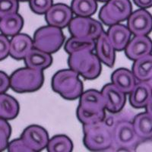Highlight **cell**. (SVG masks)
Instances as JSON below:
<instances>
[{
	"instance_id": "603a6c76",
	"label": "cell",
	"mask_w": 152,
	"mask_h": 152,
	"mask_svg": "<svg viewBox=\"0 0 152 152\" xmlns=\"http://www.w3.org/2000/svg\"><path fill=\"white\" fill-rule=\"evenodd\" d=\"M133 126L141 139L152 138V116L148 112L138 114L133 119Z\"/></svg>"
},
{
	"instance_id": "ac0fdd59",
	"label": "cell",
	"mask_w": 152,
	"mask_h": 152,
	"mask_svg": "<svg viewBox=\"0 0 152 152\" xmlns=\"http://www.w3.org/2000/svg\"><path fill=\"white\" fill-rule=\"evenodd\" d=\"M152 97V89L148 81H139L129 94V103L136 109L145 108Z\"/></svg>"
},
{
	"instance_id": "3957f363",
	"label": "cell",
	"mask_w": 152,
	"mask_h": 152,
	"mask_svg": "<svg viewBox=\"0 0 152 152\" xmlns=\"http://www.w3.org/2000/svg\"><path fill=\"white\" fill-rule=\"evenodd\" d=\"M53 90L68 100H74L83 94V84L79 75L72 69H62L53 76Z\"/></svg>"
},
{
	"instance_id": "4fadbf2b",
	"label": "cell",
	"mask_w": 152,
	"mask_h": 152,
	"mask_svg": "<svg viewBox=\"0 0 152 152\" xmlns=\"http://www.w3.org/2000/svg\"><path fill=\"white\" fill-rule=\"evenodd\" d=\"M105 100L106 110L110 113H119L126 102V94L119 91L113 83L106 85L101 91Z\"/></svg>"
},
{
	"instance_id": "7402d4cb",
	"label": "cell",
	"mask_w": 152,
	"mask_h": 152,
	"mask_svg": "<svg viewBox=\"0 0 152 152\" xmlns=\"http://www.w3.org/2000/svg\"><path fill=\"white\" fill-rule=\"evenodd\" d=\"M132 72L138 81H148L152 77V54L135 60Z\"/></svg>"
},
{
	"instance_id": "83f0119b",
	"label": "cell",
	"mask_w": 152,
	"mask_h": 152,
	"mask_svg": "<svg viewBox=\"0 0 152 152\" xmlns=\"http://www.w3.org/2000/svg\"><path fill=\"white\" fill-rule=\"evenodd\" d=\"M12 129L5 119L0 118V152L3 151L9 146Z\"/></svg>"
},
{
	"instance_id": "8d00e7d4",
	"label": "cell",
	"mask_w": 152,
	"mask_h": 152,
	"mask_svg": "<svg viewBox=\"0 0 152 152\" xmlns=\"http://www.w3.org/2000/svg\"><path fill=\"white\" fill-rule=\"evenodd\" d=\"M96 1H98V2H107V1H109V0H96Z\"/></svg>"
},
{
	"instance_id": "e0dca14e",
	"label": "cell",
	"mask_w": 152,
	"mask_h": 152,
	"mask_svg": "<svg viewBox=\"0 0 152 152\" xmlns=\"http://www.w3.org/2000/svg\"><path fill=\"white\" fill-rule=\"evenodd\" d=\"M96 54L100 62L110 68H112L115 63V49L110 41L107 33L104 32L97 38L96 41Z\"/></svg>"
},
{
	"instance_id": "8992f818",
	"label": "cell",
	"mask_w": 152,
	"mask_h": 152,
	"mask_svg": "<svg viewBox=\"0 0 152 152\" xmlns=\"http://www.w3.org/2000/svg\"><path fill=\"white\" fill-rule=\"evenodd\" d=\"M64 41L65 36L61 28L50 25L38 28L33 38L34 48L50 54L57 52Z\"/></svg>"
},
{
	"instance_id": "836d02e7",
	"label": "cell",
	"mask_w": 152,
	"mask_h": 152,
	"mask_svg": "<svg viewBox=\"0 0 152 152\" xmlns=\"http://www.w3.org/2000/svg\"><path fill=\"white\" fill-rule=\"evenodd\" d=\"M135 5L141 9H148L152 7V0H133Z\"/></svg>"
},
{
	"instance_id": "1f68e13d",
	"label": "cell",
	"mask_w": 152,
	"mask_h": 152,
	"mask_svg": "<svg viewBox=\"0 0 152 152\" xmlns=\"http://www.w3.org/2000/svg\"><path fill=\"white\" fill-rule=\"evenodd\" d=\"M10 51V41L7 37L0 34V61L5 59L9 55Z\"/></svg>"
},
{
	"instance_id": "277c9868",
	"label": "cell",
	"mask_w": 152,
	"mask_h": 152,
	"mask_svg": "<svg viewBox=\"0 0 152 152\" xmlns=\"http://www.w3.org/2000/svg\"><path fill=\"white\" fill-rule=\"evenodd\" d=\"M69 68L84 78L93 80L101 73V62L93 51L83 50L70 54L68 59Z\"/></svg>"
},
{
	"instance_id": "74e56055",
	"label": "cell",
	"mask_w": 152,
	"mask_h": 152,
	"mask_svg": "<svg viewBox=\"0 0 152 152\" xmlns=\"http://www.w3.org/2000/svg\"><path fill=\"white\" fill-rule=\"evenodd\" d=\"M18 1H21V2H25V1H28V0H18Z\"/></svg>"
},
{
	"instance_id": "7c38bea8",
	"label": "cell",
	"mask_w": 152,
	"mask_h": 152,
	"mask_svg": "<svg viewBox=\"0 0 152 152\" xmlns=\"http://www.w3.org/2000/svg\"><path fill=\"white\" fill-rule=\"evenodd\" d=\"M45 19L49 25L62 29L69 26L71 22L72 10L65 4H56L47 11Z\"/></svg>"
},
{
	"instance_id": "ba28073f",
	"label": "cell",
	"mask_w": 152,
	"mask_h": 152,
	"mask_svg": "<svg viewBox=\"0 0 152 152\" xmlns=\"http://www.w3.org/2000/svg\"><path fill=\"white\" fill-rule=\"evenodd\" d=\"M69 31L72 37L97 40L104 32L102 24L90 17L77 16L72 19Z\"/></svg>"
},
{
	"instance_id": "4316f807",
	"label": "cell",
	"mask_w": 152,
	"mask_h": 152,
	"mask_svg": "<svg viewBox=\"0 0 152 152\" xmlns=\"http://www.w3.org/2000/svg\"><path fill=\"white\" fill-rule=\"evenodd\" d=\"M47 152H72L73 143L67 135H56L50 138Z\"/></svg>"
},
{
	"instance_id": "f1b7e54d",
	"label": "cell",
	"mask_w": 152,
	"mask_h": 152,
	"mask_svg": "<svg viewBox=\"0 0 152 152\" xmlns=\"http://www.w3.org/2000/svg\"><path fill=\"white\" fill-rule=\"evenodd\" d=\"M18 10V0H0V18L17 13Z\"/></svg>"
},
{
	"instance_id": "d4e9b609",
	"label": "cell",
	"mask_w": 152,
	"mask_h": 152,
	"mask_svg": "<svg viewBox=\"0 0 152 152\" xmlns=\"http://www.w3.org/2000/svg\"><path fill=\"white\" fill-rule=\"evenodd\" d=\"M95 47H96L95 40L72 37L65 43L64 49L65 51L70 55L74 53L83 51V50L93 51L95 49Z\"/></svg>"
},
{
	"instance_id": "52a82bcc",
	"label": "cell",
	"mask_w": 152,
	"mask_h": 152,
	"mask_svg": "<svg viewBox=\"0 0 152 152\" xmlns=\"http://www.w3.org/2000/svg\"><path fill=\"white\" fill-rule=\"evenodd\" d=\"M132 10L129 0H109L100 9L99 18L104 24L111 26L128 20Z\"/></svg>"
},
{
	"instance_id": "d590c367",
	"label": "cell",
	"mask_w": 152,
	"mask_h": 152,
	"mask_svg": "<svg viewBox=\"0 0 152 152\" xmlns=\"http://www.w3.org/2000/svg\"><path fill=\"white\" fill-rule=\"evenodd\" d=\"M148 82L149 85H150L151 88V89H152V77H151V79L148 81Z\"/></svg>"
},
{
	"instance_id": "8fae6325",
	"label": "cell",
	"mask_w": 152,
	"mask_h": 152,
	"mask_svg": "<svg viewBox=\"0 0 152 152\" xmlns=\"http://www.w3.org/2000/svg\"><path fill=\"white\" fill-rule=\"evenodd\" d=\"M127 27L135 36L148 35L152 31V15L144 9L136 10L129 17Z\"/></svg>"
},
{
	"instance_id": "9c48e42d",
	"label": "cell",
	"mask_w": 152,
	"mask_h": 152,
	"mask_svg": "<svg viewBox=\"0 0 152 152\" xmlns=\"http://www.w3.org/2000/svg\"><path fill=\"white\" fill-rule=\"evenodd\" d=\"M113 144L121 149L133 148L137 145L140 138L137 135L133 123L123 119L114 123L112 126Z\"/></svg>"
},
{
	"instance_id": "6da1fadb",
	"label": "cell",
	"mask_w": 152,
	"mask_h": 152,
	"mask_svg": "<svg viewBox=\"0 0 152 152\" xmlns=\"http://www.w3.org/2000/svg\"><path fill=\"white\" fill-rule=\"evenodd\" d=\"M105 100L102 93L91 89L81 95L76 116L82 125L94 124L105 120Z\"/></svg>"
},
{
	"instance_id": "e575fe53",
	"label": "cell",
	"mask_w": 152,
	"mask_h": 152,
	"mask_svg": "<svg viewBox=\"0 0 152 152\" xmlns=\"http://www.w3.org/2000/svg\"><path fill=\"white\" fill-rule=\"evenodd\" d=\"M146 112L148 113L149 114H151L152 116V97L151 98V100H149L148 104H147V106H146Z\"/></svg>"
},
{
	"instance_id": "ffe728a7",
	"label": "cell",
	"mask_w": 152,
	"mask_h": 152,
	"mask_svg": "<svg viewBox=\"0 0 152 152\" xmlns=\"http://www.w3.org/2000/svg\"><path fill=\"white\" fill-rule=\"evenodd\" d=\"M24 62L27 67L43 71L51 66L53 58L50 53L34 47L24 58Z\"/></svg>"
},
{
	"instance_id": "2e32d148",
	"label": "cell",
	"mask_w": 152,
	"mask_h": 152,
	"mask_svg": "<svg viewBox=\"0 0 152 152\" xmlns=\"http://www.w3.org/2000/svg\"><path fill=\"white\" fill-rule=\"evenodd\" d=\"M34 48L33 40L28 35L18 34L10 40L9 55L17 60L24 59L28 53Z\"/></svg>"
},
{
	"instance_id": "d6986e66",
	"label": "cell",
	"mask_w": 152,
	"mask_h": 152,
	"mask_svg": "<svg viewBox=\"0 0 152 152\" xmlns=\"http://www.w3.org/2000/svg\"><path fill=\"white\" fill-rule=\"evenodd\" d=\"M111 81L119 91L126 94L132 92L136 85V78L132 72L124 68H120L113 72Z\"/></svg>"
},
{
	"instance_id": "4dcf8cb0",
	"label": "cell",
	"mask_w": 152,
	"mask_h": 152,
	"mask_svg": "<svg viewBox=\"0 0 152 152\" xmlns=\"http://www.w3.org/2000/svg\"><path fill=\"white\" fill-rule=\"evenodd\" d=\"M7 149L9 152H37L28 146L21 138L9 142Z\"/></svg>"
},
{
	"instance_id": "5bb4252c",
	"label": "cell",
	"mask_w": 152,
	"mask_h": 152,
	"mask_svg": "<svg viewBox=\"0 0 152 152\" xmlns=\"http://www.w3.org/2000/svg\"><path fill=\"white\" fill-rule=\"evenodd\" d=\"M151 53L152 40L147 35L135 36L130 40L125 49V54L127 58L133 61L151 54Z\"/></svg>"
},
{
	"instance_id": "484cf974",
	"label": "cell",
	"mask_w": 152,
	"mask_h": 152,
	"mask_svg": "<svg viewBox=\"0 0 152 152\" xmlns=\"http://www.w3.org/2000/svg\"><path fill=\"white\" fill-rule=\"evenodd\" d=\"M71 9L77 16L90 17L97 11V4L96 0H72Z\"/></svg>"
},
{
	"instance_id": "cb8c5ba5",
	"label": "cell",
	"mask_w": 152,
	"mask_h": 152,
	"mask_svg": "<svg viewBox=\"0 0 152 152\" xmlns=\"http://www.w3.org/2000/svg\"><path fill=\"white\" fill-rule=\"evenodd\" d=\"M19 104L17 100L5 94H0V118L11 120L18 116Z\"/></svg>"
},
{
	"instance_id": "7a4b0ae2",
	"label": "cell",
	"mask_w": 152,
	"mask_h": 152,
	"mask_svg": "<svg viewBox=\"0 0 152 152\" xmlns=\"http://www.w3.org/2000/svg\"><path fill=\"white\" fill-rule=\"evenodd\" d=\"M83 143L91 151L100 152L113 145L112 126L105 120L90 125H83Z\"/></svg>"
},
{
	"instance_id": "5b68a950",
	"label": "cell",
	"mask_w": 152,
	"mask_h": 152,
	"mask_svg": "<svg viewBox=\"0 0 152 152\" xmlns=\"http://www.w3.org/2000/svg\"><path fill=\"white\" fill-rule=\"evenodd\" d=\"M44 81L43 71L25 67L17 69L10 76V88L17 93L39 90Z\"/></svg>"
},
{
	"instance_id": "30bf717a",
	"label": "cell",
	"mask_w": 152,
	"mask_h": 152,
	"mask_svg": "<svg viewBox=\"0 0 152 152\" xmlns=\"http://www.w3.org/2000/svg\"><path fill=\"white\" fill-rule=\"evenodd\" d=\"M21 138L28 146L37 152L47 148L50 141L47 130L37 125H31L27 127L23 131Z\"/></svg>"
},
{
	"instance_id": "f546056e",
	"label": "cell",
	"mask_w": 152,
	"mask_h": 152,
	"mask_svg": "<svg viewBox=\"0 0 152 152\" xmlns=\"http://www.w3.org/2000/svg\"><path fill=\"white\" fill-rule=\"evenodd\" d=\"M30 7L34 13L43 15L52 7L53 0H29Z\"/></svg>"
},
{
	"instance_id": "44dd1931",
	"label": "cell",
	"mask_w": 152,
	"mask_h": 152,
	"mask_svg": "<svg viewBox=\"0 0 152 152\" xmlns=\"http://www.w3.org/2000/svg\"><path fill=\"white\" fill-rule=\"evenodd\" d=\"M24 25L22 17L18 13L0 18V31L5 36H15L19 34Z\"/></svg>"
},
{
	"instance_id": "9a60e30c",
	"label": "cell",
	"mask_w": 152,
	"mask_h": 152,
	"mask_svg": "<svg viewBox=\"0 0 152 152\" xmlns=\"http://www.w3.org/2000/svg\"><path fill=\"white\" fill-rule=\"evenodd\" d=\"M107 34L115 50L123 51L129 43L132 34L127 26L116 24L110 26Z\"/></svg>"
},
{
	"instance_id": "d6a6232c",
	"label": "cell",
	"mask_w": 152,
	"mask_h": 152,
	"mask_svg": "<svg viewBox=\"0 0 152 152\" xmlns=\"http://www.w3.org/2000/svg\"><path fill=\"white\" fill-rule=\"evenodd\" d=\"M10 88V78L3 72L0 71V94L5 93Z\"/></svg>"
}]
</instances>
